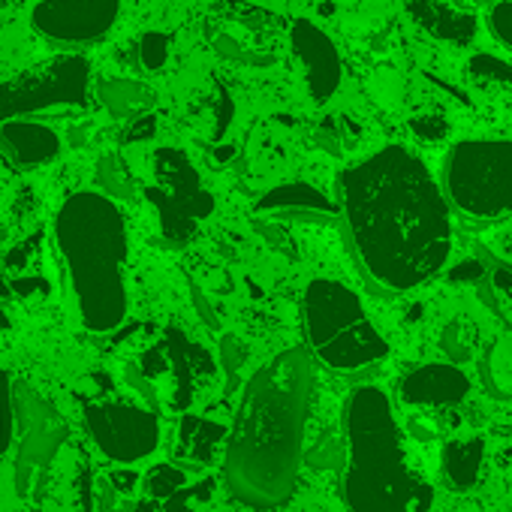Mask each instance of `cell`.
Wrapping results in <instances>:
<instances>
[{
  "instance_id": "obj_1",
  "label": "cell",
  "mask_w": 512,
  "mask_h": 512,
  "mask_svg": "<svg viewBox=\"0 0 512 512\" xmlns=\"http://www.w3.org/2000/svg\"><path fill=\"white\" fill-rule=\"evenodd\" d=\"M341 205L368 275L386 290H413L452 253L449 205L428 166L404 145H386L341 175Z\"/></svg>"
},
{
  "instance_id": "obj_2",
  "label": "cell",
  "mask_w": 512,
  "mask_h": 512,
  "mask_svg": "<svg viewBox=\"0 0 512 512\" xmlns=\"http://www.w3.org/2000/svg\"><path fill=\"white\" fill-rule=\"evenodd\" d=\"M314 365L302 347L256 371L235 410L226 443V485L253 509H275L296 491Z\"/></svg>"
},
{
  "instance_id": "obj_3",
  "label": "cell",
  "mask_w": 512,
  "mask_h": 512,
  "mask_svg": "<svg viewBox=\"0 0 512 512\" xmlns=\"http://www.w3.org/2000/svg\"><path fill=\"white\" fill-rule=\"evenodd\" d=\"M55 241L85 329L106 335L127 317V220L121 208L94 190L73 193L55 217Z\"/></svg>"
},
{
  "instance_id": "obj_4",
  "label": "cell",
  "mask_w": 512,
  "mask_h": 512,
  "mask_svg": "<svg viewBox=\"0 0 512 512\" xmlns=\"http://www.w3.org/2000/svg\"><path fill=\"white\" fill-rule=\"evenodd\" d=\"M347 476L350 512H431L434 488L407 464L401 431L383 389L362 386L347 404Z\"/></svg>"
},
{
  "instance_id": "obj_5",
  "label": "cell",
  "mask_w": 512,
  "mask_h": 512,
  "mask_svg": "<svg viewBox=\"0 0 512 512\" xmlns=\"http://www.w3.org/2000/svg\"><path fill=\"white\" fill-rule=\"evenodd\" d=\"M305 332L317 359L335 371H359L389 356L362 299L329 278L311 281L305 290Z\"/></svg>"
},
{
  "instance_id": "obj_6",
  "label": "cell",
  "mask_w": 512,
  "mask_h": 512,
  "mask_svg": "<svg viewBox=\"0 0 512 512\" xmlns=\"http://www.w3.org/2000/svg\"><path fill=\"white\" fill-rule=\"evenodd\" d=\"M446 193L470 217L512 211V139H464L446 157Z\"/></svg>"
},
{
  "instance_id": "obj_7",
  "label": "cell",
  "mask_w": 512,
  "mask_h": 512,
  "mask_svg": "<svg viewBox=\"0 0 512 512\" xmlns=\"http://www.w3.org/2000/svg\"><path fill=\"white\" fill-rule=\"evenodd\" d=\"M91 94V67L82 55H58L40 70L0 82V124L49 109H85Z\"/></svg>"
},
{
  "instance_id": "obj_8",
  "label": "cell",
  "mask_w": 512,
  "mask_h": 512,
  "mask_svg": "<svg viewBox=\"0 0 512 512\" xmlns=\"http://www.w3.org/2000/svg\"><path fill=\"white\" fill-rule=\"evenodd\" d=\"M13 413H16V485L19 494H28L34 476L43 473L61 452L67 440V422L52 401H46L34 386H13Z\"/></svg>"
},
{
  "instance_id": "obj_9",
  "label": "cell",
  "mask_w": 512,
  "mask_h": 512,
  "mask_svg": "<svg viewBox=\"0 0 512 512\" xmlns=\"http://www.w3.org/2000/svg\"><path fill=\"white\" fill-rule=\"evenodd\" d=\"M88 434L94 437L97 449L118 461L133 464L148 458L160 443V422L151 410L133 404H94L85 410Z\"/></svg>"
},
{
  "instance_id": "obj_10",
  "label": "cell",
  "mask_w": 512,
  "mask_h": 512,
  "mask_svg": "<svg viewBox=\"0 0 512 512\" xmlns=\"http://www.w3.org/2000/svg\"><path fill=\"white\" fill-rule=\"evenodd\" d=\"M121 0H40L31 13L34 31L55 43H94L112 31Z\"/></svg>"
},
{
  "instance_id": "obj_11",
  "label": "cell",
  "mask_w": 512,
  "mask_h": 512,
  "mask_svg": "<svg viewBox=\"0 0 512 512\" xmlns=\"http://www.w3.org/2000/svg\"><path fill=\"white\" fill-rule=\"evenodd\" d=\"M290 46L305 67L311 100L329 103L335 97V91L341 88V76H344L338 46L329 40V34L323 28H317L308 19H296L290 25Z\"/></svg>"
},
{
  "instance_id": "obj_12",
  "label": "cell",
  "mask_w": 512,
  "mask_h": 512,
  "mask_svg": "<svg viewBox=\"0 0 512 512\" xmlns=\"http://www.w3.org/2000/svg\"><path fill=\"white\" fill-rule=\"evenodd\" d=\"M401 401L413 407H455L470 395V380L458 365L431 362L401 380Z\"/></svg>"
},
{
  "instance_id": "obj_13",
  "label": "cell",
  "mask_w": 512,
  "mask_h": 512,
  "mask_svg": "<svg viewBox=\"0 0 512 512\" xmlns=\"http://www.w3.org/2000/svg\"><path fill=\"white\" fill-rule=\"evenodd\" d=\"M0 151H4L16 166L34 169L43 163H52L61 154V136L37 121L19 118L0 124Z\"/></svg>"
},
{
  "instance_id": "obj_14",
  "label": "cell",
  "mask_w": 512,
  "mask_h": 512,
  "mask_svg": "<svg viewBox=\"0 0 512 512\" xmlns=\"http://www.w3.org/2000/svg\"><path fill=\"white\" fill-rule=\"evenodd\" d=\"M256 211L260 214H272L278 220H329L338 214V205L317 187L305 184V181H290L281 184L275 190H269L260 202H256Z\"/></svg>"
},
{
  "instance_id": "obj_15",
  "label": "cell",
  "mask_w": 512,
  "mask_h": 512,
  "mask_svg": "<svg viewBox=\"0 0 512 512\" xmlns=\"http://www.w3.org/2000/svg\"><path fill=\"white\" fill-rule=\"evenodd\" d=\"M407 16L425 31L431 34L434 40L440 43H449L455 49H464L476 40V16L464 13V10H455L443 0H407Z\"/></svg>"
},
{
  "instance_id": "obj_16",
  "label": "cell",
  "mask_w": 512,
  "mask_h": 512,
  "mask_svg": "<svg viewBox=\"0 0 512 512\" xmlns=\"http://www.w3.org/2000/svg\"><path fill=\"white\" fill-rule=\"evenodd\" d=\"M482 461H485V440L479 434L464 437V440H449L443 449V473L458 491H467L476 485Z\"/></svg>"
},
{
  "instance_id": "obj_17",
  "label": "cell",
  "mask_w": 512,
  "mask_h": 512,
  "mask_svg": "<svg viewBox=\"0 0 512 512\" xmlns=\"http://www.w3.org/2000/svg\"><path fill=\"white\" fill-rule=\"evenodd\" d=\"M97 97L112 118H142L154 106V91L136 79H106Z\"/></svg>"
},
{
  "instance_id": "obj_18",
  "label": "cell",
  "mask_w": 512,
  "mask_h": 512,
  "mask_svg": "<svg viewBox=\"0 0 512 512\" xmlns=\"http://www.w3.org/2000/svg\"><path fill=\"white\" fill-rule=\"evenodd\" d=\"M467 76L482 94L494 97L512 112V64L509 61H500L494 55H476L467 64Z\"/></svg>"
},
{
  "instance_id": "obj_19",
  "label": "cell",
  "mask_w": 512,
  "mask_h": 512,
  "mask_svg": "<svg viewBox=\"0 0 512 512\" xmlns=\"http://www.w3.org/2000/svg\"><path fill=\"white\" fill-rule=\"evenodd\" d=\"M97 178H100V184H103V190H106L109 196H124V199L133 196V184H130L127 166H124L115 154H109V157L100 160Z\"/></svg>"
},
{
  "instance_id": "obj_20",
  "label": "cell",
  "mask_w": 512,
  "mask_h": 512,
  "mask_svg": "<svg viewBox=\"0 0 512 512\" xmlns=\"http://www.w3.org/2000/svg\"><path fill=\"white\" fill-rule=\"evenodd\" d=\"M16 437V413H13V383L10 374L0 371V455L10 449Z\"/></svg>"
},
{
  "instance_id": "obj_21",
  "label": "cell",
  "mask_w": 512,
  "mask_h": 512,
  "mask_svg": "<svg viewBox=\"0 0 512 512\" xmlns=\"http://www.w3.org/2000/svg\"><path fill=\"white\" fill-rule=\"evenodd\" d=\"M166 58H169V37L166 34L151 31L139 40V61L145 70H160L166 64Z\"/></svg>"
},
{
  "instance_id": "obj_22",
  "label": "cell",
  "mask_w": 512,
  "mask_h": 512,
  "mask_svg": "<svg viewBox=\"0 0 512 512\" xmlns=\"http://www.w3.org/2000/svg\"><path fill=\"white\" fill-rule=\"evenodd\" d=\"M410 130L422 142H440L449 133V121L443 115H437V112H425V115H419V118L410 121Z\"/></svg>"
},
{
  "instance_id": "obj_23",
  "label": "cell",
  "mask_w": 512,
  "mask_h": 512,
  "mask_svg": "<svg viewBox=\"0 0 512 512\" xmlns=\"http://www.w3.org/2000/svg\"><path fill=\"white\" fill-rule=\"evenodd\" d=\"M488 28L491 34L497 37L500 46H506L512 52V0H503V4H497L488 16Z\"/></svg>"
},
{
  "instance_id": "obj_24",
  "label": "cell",
  "mask_w": 512,
  "mask_h": 512,
  "mask_svg": "<svg viewBox=\"0 0 512 512\" xmlns=\"http://www.w3.org/2000/svg\"><path fill=\"white\" fill-rule=\"evenodd\" d=\"M482 272H485V266L479 260H464L458 269L449 272V281H479Z\"/></svg>"
},
{
  "instance_id": "obj_25",
  "label": "cell",
  "mask_w": 512,
  "mask_h": 512,
  "mask_svg": "<svg viewBox=\"0 0 512 512\" xmlns=\"http://www.w3.org/2000/svg\"><path fill=\"white\" fill-rule=\"evenodd\" d=\"M491 281H494V290L503 296V302H506L509 311H512V272H509V269H497V272L491 275Z\"/></svg>"
},
{
  "instance_id": "obj_26",
  "label": "cell",
  "mask_w": 512,
  "mask_h": 512,
  "mask_svg": "<svg viewBox=\"0 0 512 512\" xmlns=\"http://www.w3.org/2000/svg\"><path fill=\"white\" fill-rule=\"evenodd\" d=\"M0 329H10V320H7L4 308H0Z\"/></svg>"
},
{
  "instance_id": "obj_27",
  "label": "cell",
  "mask_w": 512,
  "mask_h": 512,
  "mask_svg": "<svg viewBox=\"0 0 512 512\" xmlns=\"http://www.w3.org/2000/svg\"><path fill=\"white\" fill-rule=\"evenodd\" d=\"M0 238H4V226H0Z\"/></svg>"
}]
</instances>
